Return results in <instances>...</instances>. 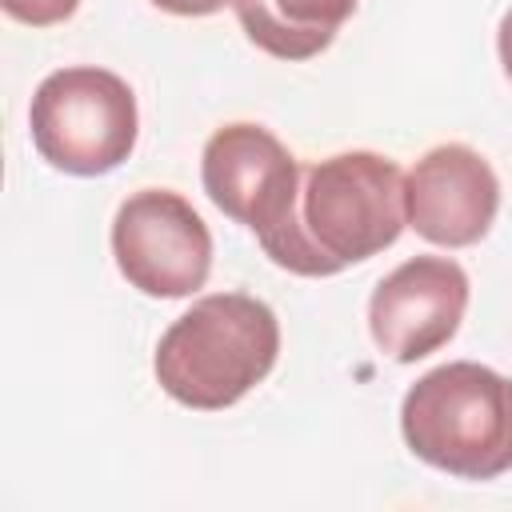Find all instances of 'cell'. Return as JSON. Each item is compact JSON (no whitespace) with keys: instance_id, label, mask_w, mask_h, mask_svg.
<instances>
[{"instance_id":"6da1fadb","label":"cell","mask_w":512,"mask_h":512,"mask_svg":"<svg viewBox=\"0 0 512 512\" xmlns=\"http://www.w3.org/2000/svg\"><path fill=\"white\" fill-rule=\"evenodd\" d=\"M404 224L400 164L356 148L300 168L284 220L256 240L292 276H336L392 248Z\"/></svg>"},{"instance_id":"7a4b0ae2","label":"cell","mask_w":512,"mask_h":512,"mask_svg":"<svg viewBox=\"0 0 512 512\" xmlns=\"http://www.w3.org/2000/svg\"><path fill=\"white\" fill-rule=\"evenodd\" d=\"M276 356V312L248 292H212L164 328L152 372L176 404L220 412L244 400L276 368Z\"/></svg>"},{"instance_id":"3957f363","label":"cell","mask_w":512,"mask_h":512,"mask_svg":"<svg viewBox=\"0 0 512 512\" xmlns=\"http://www.w3.org/2000/svg\"><path fill=\"white\" fill-rule=\"evenodd\" d=\"M400 432L416 460L460 480H496L512 472V380L448 360L404 392Z\"/></svg>"},{"instance_id":"277c9868","label":"cell","mask_w":512,"mask_h":512,"mask_svg":"<svg viewBox=\"0 0 512 512\" xmlns=\"http://www.w3.org/2000/svg\"><path fill=\"white\" fill-rule=\"evenodd\" d=\"M28 132L36 152L56 172L104 176L120 168L136 148V92L124 76L96 64L56 68L40 80L32 96Z\"/></svg>"},{"instance_id":"5b68a950","label":"cell","mask_w":512,"mask_h":512,"mask_svg":"<svg viewBox=\"0 0 512 512\" xmlns=\"http://www.w3.org/2000/svg\"><path fill=\"white\" fill-rule=\"evenodd\" d=\"M112 256L136 292L180 300L200 292L212 272V232L180 192L140 188L116 208Z\"/></svg>"},{"instance_id":"8992f818","label":"cell","mask_w":512,"mask_h":512,"mask_svg":"<svg viewBox=\"0 0 512 512\" xmlns=\"http://www.w3.org/2000/svg\"><path fill=\"white\" fill-rule=\"evenodd\" d=\"M468 308V272L448 256H412L368 296V332L396 364H416L444 348Z\"/></svg>"},{"instance_id":"52a82bcc","label":"cell","mask_w":512,"mask_h":512,"mask_svg":"<svg viewBox=\"0 0 512 512\" xmlns=\"http://www.w3.org/2000/svg\"><path fill=\"white\" fill-rule=\"evenodd\" d=\"M296 180V156L264 124H224L208 136L200 152V184L208 200L256 236L272 232L284 220L296 196Z\"/></svg>"},{"instance_id":"ba28073f","label":"cell","mask_w":512,"mask_h":512,"mask_svg":"<svg viewBox=\"0 0 512 512\" xmlns=\"http://www.w3.org/2000/svg\"><path fill=\"white\" fill-rule=\"evenodd\" d=\"M500 208L492 164L468 144L428 148L404 176V216L416 236L440 248H468L488 236Z\"/></svg>"},{"instance_id":"9c48e42d","label":"cell","mask_w":512,"mask_h":512,"mask_svg":"<svg viewBox=\"0 0 512 512\" xmlns=\"http://www.w3.org/2000/svg\"><path fill=\"white\" fill-rule=\"evenodd\" d=\"M360 0H232L244 36L276 60L320 56Z\"/></svg>"},{"instance_id":"30bf717a","label":"cell","mask_w":512,"mask_h":512,"mask_svg":"<svg viewBox=\"0 0 512 512\" xmlns=\"http://www.w3.org/2000/svg\"><path fill=\"white\" fill-rule=\"evenodd\" d=\"M4 12L20 24H32V28H52V24H64L80 0H0Z\"/></svg>"},{"instance_id":"8fae6325","label":"cell","mask_w":512,"mask_h":512,"mask_svg":"<svg viewBox=\"0 0 512 512\" xmlns=\"http://www.w3.org/2000/svg\"><path fill=\"white\" fill-rule=\"evenodd\" d=\"M160 12H172V16H212L220 8H228L232 0H152Z\"/></svg>"},{"instance_id":"7c38bea8","label":"cell","mask_w":512,"mask_h":512,"mask_svg":"<svg viewBox=\"0 0 512 512\" xmlns=\"http://www.w3.org/2000/svg\"><path fill=\"white\" fill-rule=\"evenodd\" d=\"M496 52H500L504 76L512 80V8L504 12V20H500V28H496Z\"/></svg>"}]
</instances>
